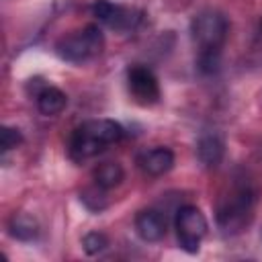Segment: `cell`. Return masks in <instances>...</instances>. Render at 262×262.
<instances>
[{"instance_id":"1","label":"cell","mask_w":262,"mask_h":262,"mask_svg":"<svg viewBox=\"0 0 262 262\" xmlns=\"http://www.w3.org/2000/svg\"><path fill=\"white\" fill-rule=\"evenodd\" d=\"M123 137V127L113 119H90L82 123L70 137L68 154L74 162H86L111 145L119 143Z\"/></svg>"},{"instance_id":"2","label":"cell","mask_w":262,"mask_h":262,"mask_svg":"<svg viewBox=\"0 0 262 262\" xmlns=\"http://www.w3.org/2000/svg\"><path fill=\"white\" fill-rule=\"evenodd\" d=\"M256 205V190L250 182H233L217 203V225L225 235H235L250 223Z\"/></svg>"},{"instance_id":"3","label":"cell","mask_w":262,"mask_h":262,"mask_svg":"<svg viewBox=\"0 0 262 262\" xmlns=\"http://www.w3.org/2000/svg\"><path fill=\"white\" fill-rule=\"evenodd\" d=\"M104 47L102 31L96 25H86L80 31L70 33L68 37L59 39L55 45V53L70 63H82L94 55H98Z\"/></svg>"},{"instance_id":"4","label":"cell","mask_w":262,"mask_h":262,"mask_svg":"<svg viewBox=\"0 0 262 262\" xmlns=\"http://www.w3.org/2000/svg\"><path fill=\"white\" fill-rule=\"evenodd\" d=\"M229 33L227 18L213 8L201 10L190 20V37L196 43L199 51H221Z\"/></svg>"},{"instance_id":"5","label":"cell","mask_w":262,"mask_h":262,"mask_svg":"<svg viewBox=\"0 0 262 262\" xmlns=\"http://www.w3.org/2000/svg\"><path fill=\"white\" fill-rule=\"evenodd\" d=\"M176 235L184 252L194 254L201 248L203 237L207 235V219L194 205H184L176 213Z\"/></svg>"},{"instance_id":"6","label":"cell","mask_w":262,"mask_h":262,"mask_svg":"<svg viewBox=\"0 0 262 262\" xmlns=\"http://www.w3.org/2000/svg\"><path fill=\"white\" fill-rule=\"evenodd\" d=\"M127 88L131 98L141 106H151L160 100V84L154 72L145 66H131L127 70Z\"/></svg>"},{"instance_id":"7","label":"cell","mask_w":262,"mask_h":262,"mask_svg":"<svg viewBox=\"0 0 262 262\" xmlns=\"http://www.w3.org/2000/svg\"><path fill=\"white\" fill-rule=\"evenodd\" d=\"M92 14L102 25H106L108 29H115V31L133 29L137 25V20H139V16H137V12L133 8L115 4L111 0H96L92 4Z\"/></svg>"},{"instance_id":"8","label":"cell","mask_w":262,"mask_h":262,"mask_svg":"<svg viewBox=\"0 0 262 262\" xmlns=\"http://www.w3.org/2000/svg\"><path fill=\"white\" fill-rule=\"evenodd\" d=\"M137 164L147 176H162L174 166V154L168 147H151L137 156Z\"/></svg>"},{"instance_id":"9","label":"cell","mask_w":262,"mask_h":262,"mask_svg":"<svg viewBox=\"0 0 262 262\" xmlns=\"http://www.w3.org/2000/svg\"><path fill=\"white\" fill-rule=\"evenodd\" d=\"M135 231L143 242H160L166 235V217L156 209H143L135 217Z\"/></svg>"},{"instance_id":"10","label":"cell","mask_w":262,"mask_h":262,"mask_svg":"<svg viewBox=\"0 0 262 262\" xmlns=\"http://www.w3.org/2000/svg\"><path fill=\"white\" fill-rule=\"evenodd\" d=\"M225 156L223 137L215 131H207L196 141V158L205 168H217Z\"/></svg>"},{"instance_id":"11","label":"cell","mask_w":262,"mask_h":262,"mask_svg":"<svg viewBox=\"0 0 262 262\" xmlns=\"http://www.w3.org/2000/svg\"><path fill=\"white\" fill-rule=\"evenodd\" d=\"M37 108L41 115L45 117H53V115H59L66 104H68V96L66 92H61L59 88L55 86H45L37 96Z\"/></svg>"},{"instance_id":"12","label":"cell","mask_w":262,"mask_h":262,"mask_svg":"<svg viewBox=\"0 0 262 262\" xmlns=\"http://www.w3.org/2000/svg\"><path fill=\"white\" fill-rule=\"evenodd\" d=\"M8 231L20 242H33L39 235V223L29 213H14L8 221Z\"/></svg>"},{"instance_id":"13","label":"cell","mask_w":262,"mask_h":262,"mask_svg":"<svg viewBox=\"0 0 262 262\" xmlns=\"http://www.w3.org/2000/svg\"><path fill=\"white\" fill-rule=\"evenodd\" d=\"M125 178V170L119 162H102L94 168V184L102 186V188H115L123 182Z\"/></svg>"},{"instance_id":"14","label":"cell","mask_w":262,"mask_h":262,"mask_svg":"<svg viewBox=\"0 0 262 262\" xmlns=\"http://www.w3.org/2000/svg\"><path fill=\"white\" fill-rule=\"evenodd\" d=\"M80 201L84 203V207H86L88 211L98 213V211H102V209L108 205V201H106V188H102V186H98V184L88 186V188H84V190L80 192Z\"/></svg>"},{"instance_id":"15","label":"cell","mask_w":262,"mask_h":262,"mask_svg":"<svg viewBox=\"0 0 262 262\" xmlns=\"http://www.w3.org/2000/svg\"><path fill=\"white\" fill-rule=\"evenodd\" d=\"M106 246H108V237L104 233H100V231H90V233H86L82 237V248L90 256H96V254L104 252Z\"/></svg>"},{"instance_id":"16","label":"cell","mask_w":262,"mask_h":262,"mask_svg":"<svg viewBox=\"0 0 262 262\" xmlns=\"http://www.w3.org/2000/svg\"><path fill=\"white\" fill-rule=\"evenodd\" d=\"M221 63V51H199V70L203 74H215Z\"/></svg>"},{"instance_id":"17","label":"cell","mask_w":262,"mask_h":262,"mask_svg":"<svg viewBox=\"0 0 262 262\" xmlns=\"http://www.w3.org/2000/svg\"><path fill=\"white\" fill-rule=\"evenodd\" d=\"M23 143V135H20V131L18 129H14V127H2V133H0V147H2V151H10V149H14V147H18Z\"/></svg>"}]
</instances>
